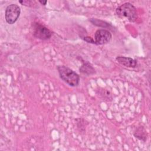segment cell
I'll return each mask as SVG.
<instances>
[{
	"mask_svg": "<svg viewBox=\"0 0 151 151\" xmlns=\"http://www.w3.org/2000/svg\"><path fill=\"white\" fill-rule=\"evenodd\" d=\"M57 70L60 78L68 85L75 87L78 85L80 76L75 71L64 65H59Z\"/></svg>",
	"mask_w": 151,
	"mask_h": 151,
	"instance_id": "6da1fadb",
	"label": "cell"
},
{
	"mask_svg": "<svg viewBox=\"0 0 151 151\" xmlns=\"http://www.w3.org/2000/svg\"><path fill=\"white\" fill-rule=\"evenodd\" d=\"M116 12L120 17L127 18L131 22L135 21L137 17L136 8L129 2H126L118 6Z\"/></svg>",
	"mask_w": 151,
	"mask_h": 151,
	"instance_id": "7a4b0ae2",
	"label": "cell"
},
{
	"mask_svg": "<svg viewBox=\"0 0 151 151\" xmlns=\"http://www.w3.org/2000/svg\"><path fill=\"white\" fill-rule=\"evenodd\" d=\"M21 13V9L19 6L17 4H11L8 5L5 12V20L7 23L12 24L15 23L18 19Z\"/></svg>",
	"mask_w": 151,
	"mask_h": 151,
	"instance_id": "3957f363",
	"label": "cell"
},
{
	"mask_svg": "<svg viewBox=\"0 0 151 151\" xmlns=\"http://www.w3.org/2000/svg\"><path fill=\"white\" fill-rule=\"evenodd\" d=\"M33 34L37 38L45 40L51 37L52 32L42 24L36 22L33 25Z\"/></svg>",
	"mask_w": 151,
	"mask_h": 151,
	"instance_id": "277c9868",
	"label": "cell"
},
{
	"mask_svg": "<svg viewBox=\"0 0 151 151\" xmlns=\"http://www.w3.org/2000/svg\"><path fill=\"white\" fill-rule=\"evenodd\" d=\"M95 43L96 44L103 45L108 43L111 39V34L107 29H99L97 30L94 34Z\"/></svg>",
	"mask_w": 151,
	"mask_h": 151,
	"instance_id": "5b68a950",
	"label": "cell"
},
{
	"mask_svg": "<svg viewBox=\"0 0 151 151\" xmlns=\"http://www.w3.org/2000/svg\"><path fill=\"white\" fill-rule=\"evenodd\" d=\"M116 60L122 65L128 67L134 68L137 64L136 61L130 57L118 56L116 57Z\"/></svg>",
	"mask_w": 151,
	"mask_h": 151,
	"instance_id": "8992f818",
	"label": "cell"
},
{
	"mask_svg": "<svg viewBox=\"0 0 151 151\" xmlns=\"http://www.w3.org/2000/svg\"><path fill=\"white\" fill-rule=\"evenodd\" d=\"M80 71L86 74H93L95 73L93 67L88 63H86L82 65L80 68Z\"/></svg>",
	"mask_w": 151,
	"mask_h": 151,
	"instance_id": "52a82bcc",
	"label": "cell"
},
{
	"mask_svg": "<svg viewBox=\"0 0 151 151\" xmlns=\"http://www.w3.org/2000/svg\"><path fill=\"white\" fill-rule=\"evenodd\" d=\"M83 39H84V40H85L87 42L92 43V44H96L94 40L92 38H91L90 37H84Z\"/></svg>",
	"mask_w": 151,
	"mask_h": 151,
	"instance_id": "ba28073f",
	"label": "cell"
},
{
	"mask_svg": "<svg viewBox=\"0 0 151 151\" xmlns=\"http://www.w3.org/2000/svg\"><path fill=\"white\" fill-rule=\"evenodd\" d=\"M39 2H40V3H41L42 5H45L47 4V1H39Z\"/></svg>",
	"mask_w": 151,
	"mask_h": 151,
	"instance_id": "9c48e42d",
	"label": "cell"
}]
</instances>
